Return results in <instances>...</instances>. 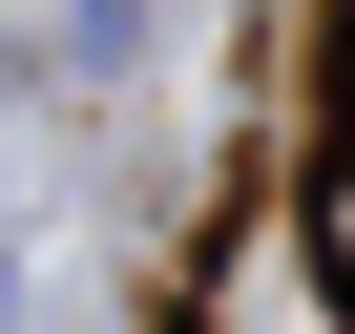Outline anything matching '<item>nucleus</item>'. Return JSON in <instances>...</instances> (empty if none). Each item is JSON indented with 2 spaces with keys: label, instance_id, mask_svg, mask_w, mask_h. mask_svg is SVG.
Listing matches in <instances>:
<instances>
[{
  "label": "nucleus",
  "instance_id": "nucleus-1",
  "mask_svg": "<svg viewBox=\"0 0 355 334\" xmlns=\"http://www.w3.org/2000/svg\"><path fill=\"white\" fill-rule=\"evenodd\" d=\"M293 230H313V292L355 313V125H334V167H313V188H293Z\"/></svg>",
  "mask_w": 355,
  "mask_h": 334
},
{
  "label": "nucleus",
  "instance_id": "nucleus-2",
  "mask_svg": "<svg viewBox=\"0 0 355 334\" xmlns=\"http://www.w3.org/2000/svg\"><path fill=\"white\" fill-rule=\"evenodd\" d=\"M146 21H167V0H84V42H146Z\"/></svg>",
  "mask_w": 355,
  "mask_h": 334
},
{
  "label": "nucleus",
  "instance_id": "nucleus-3",
  "mask_svg": "<svg viewBox=\"0 0 355 334\" xmlns=\"http://www.w3.org/2000/svg\"><path fill=\"white\" fill-rule=\"evenodd\" d=\"M334 125H355V42H334Z\"/></svg>",
  "mask_w": 355,
  "mask_h": 334
}]
</instances>
